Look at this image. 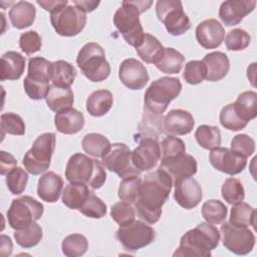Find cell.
<instances>
[{"label":"cell","mask_w":257,"mask_h":257,"mask_svg":"<svg viewBox=\"0 0 257 257\" xmlns=\"http://www.w3.org/2000/svg\"><path fill=\"white\" fill-rule=\"evenodd\" d=\"M172 187L173 178L162 168L145 175L139 199L135 204L139 218L148 224L157 223Z\"/></svg>","instance_id":"6da1fadb"},{"label":"cell","mask_w":257,"mask_h":257,"mask_svg":"<svg viewBox=\"0 0 257 257\" xmlns=\"http://www.w3.org/2000/svg\"><path fill=\"white\" fill-rule=\"evenodd\" d=\"M220 237L217 227L208 222H202L181 237L180 245L173 256L209 257L211 251L219 245Z\"/></svg>","instance_id":"7a4b0ae2"},{"label":"cell","mask_w":257,"mask_h":257,"mask_svg":"<svg viewBox=\"0 0 257 257\" xmlns=\"http://www.w3.org/2000/svg\"><path fill=\"white\" fill-rule=\"evenodd\" d=\"M153 1H122L115 11L113 24L126 43L137 48L143 41L145 32L140 21V14L148 10Z\"/></svg>","instance_id":"3957f363"},{"label":"cell","mask_w":257,"mask_h":257,"mask_svg":"<svg viewBox=\"0 0 257 257\" xmlns=\"http://www.w3.org/2000/svg\"><path fill=\"white\" fill-rule=\"evenodd\" d=\"M65 177L69 183L84 184L96 190L104 184L106 172L101 162L76 153L69 158L66 164Z\"/></svg>","instance_id":"277c9868"},{"label":"cell","mask_w":257,"mask_h":257,"mask_svg":"<svg viewBox=\"0 0 257 257\" xmlns=\"http://www.w3.org/2000/svg\"><path fill=\"white\" fill-rule=\"evenodd\" d=\"M182 83L177 77L164 76L154 80L144 96L146 109L155 114H163L170 102L181 92Z\"/></svg>","instance_id":"5b68a950"},{"label":"cell","mask_w":257,"mask_h":257,"mask_svg":"<svg viewBox=\"0 0 257 257\" xmlns=\"http://www.w3.org/2000/svg\"><path fill=\"white\" fill-rule=\"evenodd\" d=\"M76 64L82 74L92 82L103 81L110 74V65L105 59V52L96 42L85 43L80 48Z\"/></svg>","instance_id":"8992f818"},{"label":"cell","mask_w":257,"mask_h":257,"mask_svg":"<svg viewBox=\"0 0 257 257\" xmlns=\"http://www.w3.org/2000/svg\"><path fill=\"white\" fill-rule=\"evenodd\" d=\"M55 145L56 137L53 133H44L37 137L23 158L26 171L32 175H40L48 170Z\"/></svg>","instance_id":"52a82bcc"},{"label":"cell","mask_w":257,"mask_h":257,"mask_svg":"<svg viewBox=\"0 0 257 257\" xmlns=\"http://www.w3.org/2000/svg\"><path fill=\"white\" fill-rule=\"evenodd\" d=\"M43 205L30 196L14 199L7 210V220L14 230H21L36 222L43 215Z\"/></svg>","instance_id":"ba28073f"},{"label":"cell","mask_w":257,"mask_h":257,"mask_svg":"<svg viewBox=\"0 0 257 257\" xmlns=\"http://www.w3.org/2000/svg\"><path fill=\"white\" fill-rule=\"evenodd\" d=\"M156 14L171 35H182L191 28L190 19L184 12L181 1L159 0L156 3Z\"/></svg>","instance_id":"9c48e42d"},{"label":"cell","mask_w":257,"mask_h":257,"mask_svg":"<svg viewBox=\"0 0 257 257\" xmlns=\"http://www.w3.org/2000/svg\"><path fill=\"white\" fill-rule=\"evenodd\" d=\"M50 22L55 32L61 36L72 37L79 34L86 24V13L73 4L66 5L50 14Z\"/></svg>","instance_id":"30bf717a"},{"label":"cell","mask_w":257,"mask_h":257,"mask_svg":"<svg viewBox=\"0 0 257 257\" xmlns=\"http://www.w3.org/2000/svg\"><path fill=\"white\" fill-rule=\"evenodd\" d=\"M156 238L155 230L143 221L119 226L116 231V239L127 251L135 252L150 245Z\"/></svg>","instance_id":"8fae6325"},{"label":"cell","mask_w":257,"mask_h":257,"mask_svg":"<svg viewBox=\"0 0 257 257\" xmlns=\"http://www.w3.org/2000/svg\"><path fill=\"white\" fill-rule=\"evenodd\" d=\"M101 163L105 169L115 173L121 179L141 174L133 164L132 151L124 144L110 145L107 153L101 158Z\"/></svg>","instance_id":"7c38bea8"},{"label":"cell","mask_w":257,"mask_h":257,"mask_svg":"<svg viewBox=\"0 0 257 257\" xmlns=\"http://www.w3.org/2000/svg\"><path fill=\"white\" fill-rule=\"evenodd\" d=\"M226 249L237 255H246L255 245V235L249 228H239L225 222L220 228Z\"/></svg>","instance_id":"4fadbf2b"},{"label":"cell","mask_w":257,"mask_h":257,"mask_svg":"<svg viewBox=\"0 0 257 257\" xmlns=\"http://www.w3.org/2000/svg\"><path fill=\"white\" fill-rule=\"evenodd\" d=\"M161 159V147L157 139L145 137L132 152V161L136 169L142 173L154 169Z\"/></svg>","instance_id":"5bb4252c"},{"label":"cell","mask_w":257,"mask_h":257,"mask_svg":"<svg viewBox=\"0 0 257 257\" xmlns=\"http://www.w3.org/2000/svg\"><path fill=\"white\" fill-rule=\"evenodd\" d=\"M174 199L184 209H193L202 201L201 185L193 177L176 179L174 180Z\"/></svg>","instance_id":"9a60e30c"},{"label":"cell","mask_w":257,"mask_h":257,"mask_svg":"<svg viewBox=\"0 0 257 257\" xmlns=\"http://www.w3.org/2000/svg\"><path fill=\"white\" fill-rule=\"evenodd\" d=\"M209 161L216 170L231 176L240 174L247 165L246 158L222 147L215 148L210 152Z\"/></svg>","instance_id":"2e32d148"},{"label":"cell","mask_w":257,"mask_h":257,"mask_svg":"<svg viewBox=\"0 0 257 257\" xmlns=\"http://www.w3.org/2000/svg\"><path fill=\"white\" fill-rule=\"evenodd\" d=\"M118 77L123 85L133 90L144 88L150 78L145 65L136 58H126L120 63Z\"/></svg>","instance_id":"e0dca14e"},{"label":"cell","mask_w":257,"mask_h":257,"mask_svg":"<svg viewBox=\"0 0 257 257\" xmlns=\"http://www.w3.org/2000/svg\"><path fill=\"white\" fill-rule=\"evenodd\" d=\"M256 6L254 0H228L222 2L219 9V17L226 26L239 24Z\"/></svg>","instance_id":"ac0fdd59"},{"label":"cell","mask_w":257,"mask_h":257,"mask_svg":"<svg viewBox=\"0 0 257 257\" xmlns=\"http://www.w3.org/2000/svg\"><path fill=\"white\" fill-rule=\"evenodd\" d=\"M225 37V30L222 24L214 19H206L196 27V39L205 49H214L219 47Z\"/></svg>","instance_id":"d6986e66"},{"label":"cell","mask_w":257,"mask_h":257,"mask_svg":"<svg viewBox=\"0 0 257 257\" xmlns=\"http://www.w3.org/2000/svg\"><path fill=\"white\" fill-rule=\"evenodd\" d=\"M195 125L191 112L185 109H172L163 119V128L169 136H184L190 134Z\"/></svg>","instance_id":"ffe728a7"},{"label":"cell","mask_w":257,"mask_h":257,"mask_svg":"<svg viewBox=\"0 0 257 257\" xmlns=\"http://www.w3.org/2000/svg\"><path fill=\"white\" fill-rule=\"evenodd\" d=\"M54 124L56 130L64 135H74L84 126V116L79 110L68 107L55 113Z\"/></svg>","instance_id":"44dd1931"},{"label":"cell","mask_w":257,"mask_h":257,"mask_svg":"<svg viewBox=\"0 0 257 257\" xmlns=\"http://www.w3.org/2000/svg\"><path fill=\"white\" fill-rule=\"evenodd\" d=\"M206 69V79L208 81H219L223 79L230 69L228 56L221 51L208 53L202 59Z\"/></svg>","instance_id":"7402d4cb"},{"label":"cell","mask_w":257,"mask_h":257,"mask_svg":"<svg viewBox=\"0 0 257 257\" xmlns=\"http://www.w3.org/2000/svg\"><path fill=\"white\" fill-rule=\"evenodd\" d=\"M62 189L63 180L61 176L54 172H47L38 180L37 195L42 201L54 203L62 194Z\"/></svg>","instance_id":"603a6c76"},{"label":"cell","mask_w":257,"mask_h":257,"mask_svg":"<svg viewBox=\"0 0 257 257\" xmlns=\"http://www.w3.org/2000/svg\"><path fill=\"white\" fill-rule=\"evenodd\" d=\"M160 168L167 171L174 180L185 177H193L197 173L198 165L196 159L189 155L184 154L173 160L161 163Z\"/></svg>","instance_id":"cb8c5ba5"},{"label":"cell","mask_w":257,"mask_h":257,"mask_svg":"<svg viewBox=\"0 0 257 257\" xmlns=\"http://www.w3.org/2000/svg\"><path fill=\"white\" fill-rule=\"evenodd\" d=\"M0 67L2 81L19 79L25 69V57L16 51H7L1 56Z\"/></svg>","instance_id":"d4e9b609"},{"label":"cell","mask_w":257,"mask_h":257,"mask_svg":"<svg viewBox=\"0 0 257 257\" xmlns=\"http://www.w3.org/2000/svg\"><path fill=\"white\" fill-rule=\"evenodd\" d=\"M36 9L34 5L28 1H19L14 3L9 11V19L11 24L17 29L29 27L35 19Z\"/></svg>","instance_id":"484cf974"},{"label":"cell","mask_w":257,"mask_h":257,"mask_svg":"<svg viewBox=\"0 0 257 257\" xmlns=\"http://www.w3.org/2000/svg\"><path fill=\"white\" fill-rule=\"evenodd\" d=\"M113 103L112 93L107 89H98L89 94L86 99V110L92 116L106 114Z\"/></svg>","instance_id":"4316f807"},{"label":"cell","mask_w":257,"mask_h":257,"mask_svg":"<svg viewBox=\"0 0 257 257\" xmlns=\"http://www.w3.org/2000/svg\"><path fill=\"white\" fill-rule=\"evenodd\" d=\"M45 100L46 104L52 111L58 112L62 109L72 107L74 96L70 87H59L52 84Z\"/></svg>","instance_id":"83f0119b"},{"label":"cell","mask_w":257,"mask_h":257,"mask_svg":"<svg viewBox=\"0 0 257 257\" xmlns=\"http://www.w3.org/2000/svg\"><path fill=\"white\" fill-rule=\"evenodd\" d=\"M136 50L143 61L156 64L164 55L165 47L157 37L150 33H145L142 43L136 48Z\"/></svg>","instance_id":"f1b7e54d"},{"label":"cell","mask_w":257,"mask_h":257,"mask_svg":"<svg viewBox=\"0 0 257 257\" xmlns=\"http://www.w3.org/2000/svg\"><path fill=\"white\" fill-rule=\"evenodd\" d=\"M87 185L69 183L62 191V203L69 209L78 210L90 195Z\"/></svg>","instance_id":"f546056e"},{"label":"cell","mask_w":257,"mask_h":257,"mask_svg":"<svg viewBox=\"0 0 257 257\" xmlns=\"http://www.w3.org/2000/svg\"><path fill=\"white\" fill-rule=\"evenodd\" d=\"M229 223L239 228H249V226L255 229L256 225V211L253 207L245 202H240L233 205L230 212Z\"/></svg>","instance_id":"4dcf8cb0"},{"label":"cell","mask_w":257,"mask_h":257,"mask_svg":"<svg viewBox=\"0 0 257 257\" xmlns=\"http://www.w3.org/2000/svg\"><path fill=\"white\" fill-rule=\"evenodd\" d=\"M52 76V62L43 57H32L28 60L26 78L31 81L47 84Z\"/></svg>","instance_id":"1f68e13d"},{"label":"cell","mask_w":257,"mask_h":257,"mask_svg":"<svg viewBox=\"0 0 257 257\" xmlns=\"http://www.w3.org/2000/svg\"><path fill=\"white\" fill-rule=\"evenodd\" d=\"M235 111L244 121L249 122L257 115V93L248 90L240 93L235 102H233Z\"/></svg>","instance_id":"d6a6232c"},{"label":"cell","mask_w":257,"mask_h":257,"mask_svg":"<svg viewBox=\"0 0 257 257\" xmlns=\"http://www.w3.org/2000/svg\"><path fill=\"white\" fill-rule=\"evenodd\" d=\"M76 74V69L71 63L65 60H56L52 62L51 81L53 85L59 87H70L74 82Z\"/></svg>","instance_id":"836d02e7"},{"label":"cell","mask_w":257,"mask_h":257,"mask_svg":"<svg viewBox=\"0 0 257 257\" xmlns=\"http://www.w3.org/2000/svg\"><path fill=\"white\" fill-rule=\"evenodd\" d=\"M110 145L106 137L96 133L85 135L81 141L83 151L94 158H102L109 150Z\"/></svg>","instance_id":"e575fe53"},{"label":"cell","mask_w":257,"mask_h":257,"mask_svg":"<svg viewBox=\"0 0 257 257\" xmlns=\"http://www.w3.org/2000/svg\"><path fill=\"white\" fill-rule=\"evenodd\" d=\"M184 61L185 56L181 52L172 47H165L164 55L155 65L164 73L175 74L181 71Z\"/></svg>","instance_id":"d590c367"},{"label":"cell","mask_w":257,"mask_h":257,"mask_svg":"<svg viewBox=\"0 0 257 257\" xmlns=\"http://www.w3.org/2000/svg\"><path fill=\"white\" fill-rule=\"evenodd\" d=\"M195 139L205 150H214L221 145V132L217 126L202 124L195 132Z\"/></svg>","instance_id":"8d00e7d4"},{"label":"cell","mask_w":257,"mask_h":257,"mask_svg":"<svg viewBox=\"0 0 257 257\" xmlns=\"http://www.w3.org/2000/svg\"><path fill=\"white\" fill-rule=\"evenodd\" d=\"M42 228L36 222L21 230H15L14 239L16 243L22 248H32L36 246L42 239Z\"/></svg>","instance_id":"74e56055"},{"label":"cell","mask_w":257,"mask_h":257,"mask_svg":"<svg viewBox=\"0 0 257 257\" xmlns=\"http://www.w3.org/2000/svg\"><path fill=\"white\" fill-rule=\"evenodd\" d=\"M142 182L140 176H131L122 179L117 190L118 198L121 201L135 205L141 193Z\"/></svg>","instance_id":"f35d334b"},{"label":"cell","mask_w":257,"mask_h":257,"mask_svg":"<svg viewBox=\"0 0 257 257\" xmlns=\"http://www.w3.org/2000/svg\"><path fill=\"white\" fill-rule=\"evenodd\" d=\"M228 208L219 200L206 201L202 206V216L210 224H222L226 220Z\"/></svg>","instance_id":"ab89813d"},{"label":"cell","mask_w":257,"mask_h":257,"mask_svg":"<svg viewBox=\"0 0 257 257\" xmlns=\"http://www.w3.org/2000/svg\"><path fill=\"white\" fill-rule=\"evenodd\" d=\"M88 249V241L81 234H71L66 236L61 243L62 253L67 257L82 256Z\"/></svg>","instance_id":"60d3db41"},{"label":"cell","mask_w":257,"mask_h":257,"mask_svg":"<svg viewBox=\"0 0 257 257\" xmlns=\"http://www.w3.org/2000/svg\"><path fill=\"white\" fill-rule=\"evenodd\" d=\"M221 195L230 205L242 202L245 198V191L241 181L233 177L226 179L221 188Z\"/></svg>","instance_id":"b9f144b4"},{"label":"cell","mask_w":257,"mask_h":257,"mask_svg":"<svg viewBox=\"0 0 257 257\" xmlns=\"http://www.w3.org/2000/svg\"><path fill=\"white\" fill-rule=\"evenodd\" d=\"M186 154V146L183 140L169 136L161 143V163L168 162Z\"/></svg>","instance_id":"7bdbcfd3"},{"label":"cell","mask_w":257,"mask_h":257,"mask_svg":"<svg viewBox=\"0 0 257 257\" xmlns=\"http://www.w3.org/2000/svg\"><path fill=\"white\" fill-rule=\"evenodd\" d=\"M2 136L5 134L14 136H23L25 134V123L22 117L14 112H4L1 114Z\"/></svg>","instance_id":"ee69618b"},{"label":"cell","mask_w":257,"mask_h":257,"mask_svg":"<svg viewBox=\"0 0 257 257\" xmlns=\"http://www.w3.org/2000/svg\"><path fill=\"white\" fill-rule=\"evenodd\" d=\"M219 119L222 126L233 132L243 130L248 123L240 118V116L237 114L233 103H229L221 109Z\"/></svg>","instance_id":"f6af8a7d"},{"label":"cell","mask_w":257,"mask_h":257,"mask_svg":"<svg viewBox=\"0 0 257 257\" xmlns=\"http://www.w3.org/2000/svg\"><path fill=\"white\" fill-rule=\"evenodd\" d=\"M28 182V174L20 167H15L6 175V185L13 195H20L24 192Z\"/></svg>","instance_id":"bcb514c9"},{"label":"cell","mask_w":257,"mask_h":257,"mask_svg":"<svg viewBox=\"0 0 257 257\" xmlns=\"http://www.w3.org/2000/svg\"><path fill=\"white\" fill-rule=\"evenodd\" d=\"M78 211L86 217L100 219L106 214V205L100 198L91 192Z\"/></svg>","instance_id":"7dc6e473"},{"label":"cell","mask_w":257,"mask_h":257,"mask_svg":"<svg viewBox=\"0 0 257 257\" xmlns=\"http://www.w3.org/2000/svg\"><path fill=\"white\" fill-rule=\"evenodd\" d=\"M251 42L250 34L241 28L230 30L225 37V45L228 50L240 51L249 46Z\"/></svg>","instance_id":"c3c4849f"},{"label":"cell","mask_w":257,"mask_h":257,"mask_svg":"<svg viewBox=\"0 0 257 257\" xmlns=\"http://www.w3.org/2000/svg\"><path fill=\"white\" fill-rule=\"evenodd\" d=\"M110 216L119 226H124L135 221L136 211L132 204L120 201L113 204L110 208Z\"/></svg>","instance_id":"681fc988"},{"label":"cell","mask_w":257,"mask_h":257,"mask_svg":"<svg viewBox=\"0 0 257 257\" xmlns=\"http://www.w3.org/2000/svg\"><path fill=\"white\" fill-rule=\"evenodd\" d=\"M230 150L235 154L247 159L255 152V142L248 135L240 134L232 139Z\"/></svg>","instance_id":"f907efd6"},{"label":"cell","mask_w":257,"mask_h":257,"mask_svg":"<svg viewBox=\"0 0 257 257\" xmlns=\"http://www.w3.org/2000/svg\"><path fill=\"white\" fill-rule=\"evenodd\" d=\"M183 77L190 84L195 85L201 83L206 77V69L202 61L191 60L187 62Z\"/></svg>","instance_id":"816d5d0a"},{"label":"cell","mask_w":257,"mask_h":257,"mask_svg":"<svg viewBox=\"0 0 257 257\" xmlns=\"http://www.w3.org/2000/svg\"><path fill=\"white\" fill-rule=\"evenodd\" d=\"M41 37L34 30L23 32L19 37V46L27 55H31L39 51L41 49Z\"/></svg>","instance_id":"f5cc1de1"},{"label":"cell","mask_w":257,"mask_h":257,"mask_svg":"<svg viewBox=\"0 0 257 257\" xmlns=\"http://www.w3.org/2000/svg\"><path fill=\"white\" fill-rule=\"evenodd\" d=\"M23 86L26 94L29 96V98L34 99V100H40L42 98H45L49 88L50 84H43V83H38L29 80L28 78H24L23 80Z\"/></svg>","instance_id":"db71d44e"},{"label":"cell","mask_w":257,"mask_h":257,"mask_svg":"<svg viewBox=\"0 0 257 257\" xmlns=\"http://www.w3.org/2000/svg\"><path fill=\"white\" fill-rule=\"evenodd\" d=\"M0 158H1L0 174L4 176V175H7L10 171H12L16 167L17 161L10 153H7L5 151L0 152Z\"/></svg>","instance_id":"11a10c76"},{"label":"cell","mask_w":257,"mask_h":257,"mask_svg":"<svg viewBox=\"0 0 257 257\" xmlns=\"http://www.w3.org/2000/svg\"><path fill=\"white\" fill-rule=\"evenodd\" d=\"M36 3L41 6L44 10L48 11L50 14L58 11L59 9L65 7L68 5V2L65 0H48V1H43V0H37Z\"/></svg>","instance_id":"9f6ffc18"},{"label":"cell","mask_w":257,"mask_h":257,"mask_svg":"<svg viewBox=\"0 0 257 257\" xmlns=\"http://www.w3.org/2000/svg\"><path fill=\"white\" fill-rule=\"evenodd\" d=\"M99 1H73L72 4L75 5L77 8L82 10L83 12H91L93 11L98 5Z\"/></svg>","instance_id":"6f0895ef"},{"label":"cell","mask_w":257,"mask_h":257,"mask_svg":"<svg viewBox=\"0 0 257 257\" xmlns=\"http://www.w3.org/2000/svg\"><path fill=\"white\" fill-rule=\"evenodd\" d=\"M12 253V242L10 237L1 235V255L9 256Z\"/></svg>","instance_id":"680465c9"}]
</instances>
